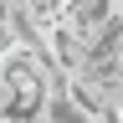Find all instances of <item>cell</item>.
Listing matches in <instances>:
<instances>
[{"label":"cell","instance_id":"6da1fadb","mask_svg":"<svg viewBox=\"0 0 123 123\" xmlns=\"http://www.w3.org/2000/svg\"><path fill=\"white\" fill-rule=\"evenodd\" d=\"M0 77H5V87H10V118H41L46 113V77H41L36 62H31L26 46L0 62Z\"/></svg>","mask_w":123,"mask_h":123}]
</instances>
